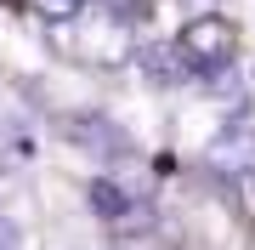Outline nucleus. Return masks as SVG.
I'll list each match as a JSON object with an SVG mask.
<instances>
[{"mask_svg": "<svg viewBox=\"0 0 255 250\" xmlns=\"http://www.w3.org/2000/svg\"><path fill=\"white\" fill-rule=\"evenodd\" d=\"M28 6H34L40 17H74V11H80V0H28Z\"/></svg>", "mask_w": 255, "mask_h": 250, "instance_id": "obj_1", "label": "nucleus"}]
</instances>
